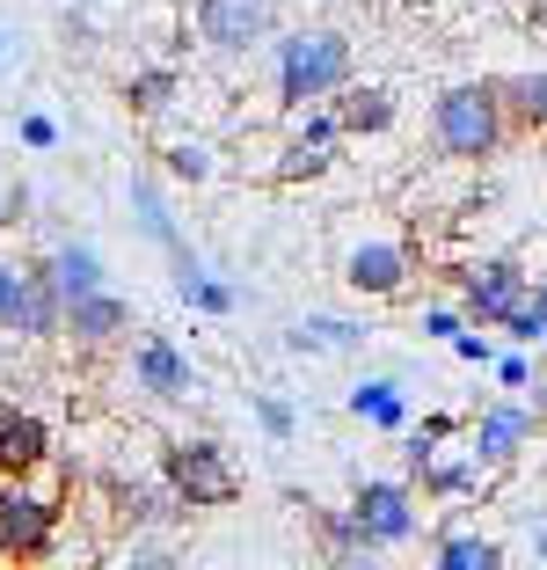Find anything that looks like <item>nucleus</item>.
Wrapping results in <instances>:
<instances>
[{"label": "nucleus", "mask_w": 547, "mask_h": 570, "mask_svg": "<svg viewBox=\"0 0 547 570\" xmlns=\"http://www.w3.org/2000/svg\"><path fill=\"white\" fill-rule=\"evenodd\" d=\"M132 381L153 403H190V395H198V366L176 352V336H139L132 344Z\"/></svg>", "instance_id": "obj_11"}, {"label": "nucleus", "mask_w": 547, "mask_h": 570, "mask_svg": "<svg viewBox=\"0 0 547 570\" xmlns=\"http://www.w3.org/2000/svg\"><path fill=\"white\" fill-rule=\"evenodd\" d=\"M497 102H504V118H511V132H547V67L540 73H504Z\"/></svg>", "instance_id": "obj_17"}, {"label": "nucleus", "mask_w": 547, "mask_h": 570, "mask_svg": "<svg viewBox=\"0 0 547 570\" xmlns=\"http://www.w3.org/2000/svg\"><path fill=\"white\" fill-rule=\"evenodd\" d=\"M110 512L125 527H168V520H182L176 490H168V483H132V475H110Z\"/></svg>", "instance_id": "obj_15"}, {"label": "nucleus", "mask_w": 547, "mask_h": 570, "mask_svg": "<svg viewBox=\"0 0 547 570\" xmlns=\"http://www.w3.org/2000/svg\"><path fill=\"white\" fill-rule=\"evenodd\" d=\"M446 344H452V352H460V358H475V366H489V358H497V344H489V336H481L475 322H467L460 336H446Z\"/></svg>", "instance_id": "obj_33"}, {"label": "nucleus", "mask_w": 547, "mask_h": 570, "mask_svg": "<svg viewBox=\"0 0 547 570\" xmlns=\"http://www.w3.org/2000/svg\"><path fill=\"white\" fill-rule=\"evenodd\" d=\"M256 424H263L270 439H292V403H278V395H256Z\"/></svg>", "instance_id": "obj_31"}, {"label": "nucleus", "mask_w": 547, "mask_h": 570, "mask_svg": "<svg viewBox=\"0 0 547 570\" xmlns=\"http://www.w3.org/2000/svg\"><path fill=\"white\" fill-rule=\"evenodd\" d=\"M22 307H30V271L0 264V330L8 336H22Z\"/></svg>", "instance_id": "obj_29"}, {"label": "nucleus", "mask_w": 547, "mask_h": 570, "mask_svg": "<svg viewBox=\"0 0 547 570\" xmlns=\"http://www.w3.org/2000/svg\"><path fill=\"white\" fill-rule=\"evenodd\" d=\"M307 512H315V534H321V549H329L344 570H365L372 556H380V549H372V534H365V527L350 520V504H344V512H321V504H307Z\"/></svg>", "instance_id": "obj_18"}, {"label": "nucleus", "mask_w": 547, "mask_h": 570, "mask_svg": "<svg viewBox=\"0 0 547 570\" xmlns=\"http://www.w3.org/2000/svg\"><path fill=\"white\" fill-rule=\"evenodd\" d=\"M59 498L30 490V475H0V563H44L59 549Z\"/></svg>", "instance_id": "obj_4"}, {"label": "nucleus", "mask_w": 547, "mask_h": 570, "mask_svg": "<svg viewBox=\"0 0 547 570\" xmlns=\"http://www.w3.org/2000/svg\"><path fill=\"white\" fill-rule=\"evenodd\" d=\"M460 330H467L460 307H424V336H460Z\"/></svg>", "instance_id": "obj_34"}, {"label": "nucleus", "mask_w": 547, "mask_h": 570, "mask_svg": "<svg viewBox=\"0 0 547 570\" xmlns=\"http://www.w3.org/2000/svg\"><path fill=\"white\" fill-rule=\"evenodd\" d=\"M161 483L176 490L182 512H227V504H241V490H249L219 439H168L161 446Z\"/></svg>", "instance_id": "obj_3"}, {"label": "nucleus", "mask_w": 547, "mask_h": 570, "mask_svg": "<svg viewBox=\"0 0 547 570\" xmlns=\"http://www.w3.org/2000/svg\"><path fill=\"white\" fill-rule=\"evenodd\" d=\"M438 570H504V541L489 534H438Z\"/></svg>", "instance_id": "obj_23"}, {"label": "nucleus", "mask_w": 547, "mask_h": 570, "mask_svg": "<svg viewBox=\"0 0 547 570\" xmlns=\"http://www.w3.org/2000/svg\"><path fill=\"white\" fill-rule=\"evenodd\" d=\"M0 45H8V37H0Z\"/></svg>", "instance_id": "obj_38"}, {"label": "nucleus", "mask_w": 547, "mask_h": 570, "mask_svg": "<svg viewBox=\"0 0 547 570\" xmlns=\"http://www.w3.org/2000/svg\"><path fill=\"white\" fill-rule=\"evenodd\" d=\"M533 556H547V520H533Z\"/></svg>", "instance_id": "obj_35"}, {"label": "nucleus", "mask_w": 547, "mask_h": 570, "mask_svg": "<svg viewBox=\"0 0 547 570\" xmlns=\"http://www.w3.org/2000/svg\"><path fill=\"white\" fill-rule=\"evenodd\" d=\"M161 168L176 176V184H212V176H219V154L205 147V139H176V147H161Z\"/></svg>", "instance_id": "obj_26"}, {"label": "nucleus", "mask_w": 547, "mask_h": 570, "mask_svg": "<svg viewBox=\"0 0 547 570\" xmlns=\"http://www.w3.org/2000/svg\"><path fill=\"white\" fill-rule=\"evenodd\" d=\"M168 256H176V293H182V301L205 307V315H233V301H241L233 285H219V278H212V271H205L190 249H168Z\"/></svg>", "instance_id": "obj_19"}, {"label": "nucleus", "mask_w": 547, "mask_h": 570, "mask_svg": "<svg viewBox=\"0 0 547 570\" xmlns=\"http://www.w3.org/2000/svg\"><path fill=\"white\" fill-rule=\"evenodd\" d=\"M409 483H424L431 498H481V490L497 483V469H481L467 446H424V453H409Z\"/></svg>", "instance_id": "obj_10"}, {"label": "nucleus", "mask_w": 547, "mask_h": 570, "mask_svg": "<svg viewBox=\"0 0 547 570\" xmlns=\"http://www.w3.org/2000/svg\"><path fill=\"white\" fill-rule=\"evenodd\" d=\"M350 520L372 534V549H401V541H416V483L365 475V483L350 490Z\"/></svg>", "instance_id": "obj_7"}, {"label": "nucleus", "mask_w": 547, "mask_h": 570, "mask_svg": "<svg viewBox=\"0 0 547 570\" xmlns=\"http://www.w3.org/2000/svg\"><path fill=\"white\" fill-rule=\"evenodd\" d=\"M176 96H182V67H139V73H125V110H132V118H161Z\"/></svg>", "instance_id": "obj_20"}, {"label": "nucleus", "mask_w": 547, "mask_h": 570, "mask_svg": "<svg viewBox=\"0 0 547 570\" xmlns=\"http://www.w3.org/2000/svg\"><path fill=\"white\" fill-rule=\"evenodd\" d=\"M132 205H139V227H147L161 249H182V235H176V219H168V205H161V190L147 184V176H132Z\"/></svg>", "instance_id": "obj_28"}, {"label": "nucleus", "mask_w": 547, "mask_h": 570, "mask_svg": "<svg viewBox=\"0 0 547 570\" xmlns=\"http://www.w3.org/2000/svg\"><path fill=\"white\" fill-rule=\"evenodd\" d=\"M350 410H358V417H372L380 432H401V424H409V403H401L395 381H358V387H350Z\"/></svg>", "instance_id": "obj_24"}, {"label": "nucleus", "mask_w": 547, "mask_h": 570, "mask_svg": "<svg viewBox=\"0 0 547 570\" xmlns=\"http://www.w3.org/2000/svg\"><path fill=\"white\" fill-rule=\"evenodd\" d=\"M416 278V249L409 242H350L344 249V285L365 301H401Z\"/></svg>", "instance_id": "obj_8"}, {"label": "nucleus", "mask_w": 547, "mask_h": 570, "mask_svg": "<svg viewBox=\"0 0 547 570\" xmlns=\"http://www.w3.org/2000/svg\"><path fill=\"white\" fill-rule=\"evenodd\" d=\"M540 293H547V285H540Z\"/></svg>", "instance_id": "obj_39"}, {"label": "nucleus", "mask_w": 547, "mask_h": 570, "mask_svg": "<svg viewBox=\"0 0 547 570\" xmlns=\"http://www.w3.org/2000/svg\"><path fill=\"white\" fill-rule=\"evenodd\" d=\"M16 132H22V147H37V154H51V147H59V125H51L44 110H22V118H16Z\"/></svg>", "instance_id": "obj_30"}, {"label": "nucleus", "mask_w": 547, "mask_h": 570, "mask_svg": "<svg viewBox=\"0 0 547 570\" xmlns=\"http://www.w3.org/2000/svg\"><path fill=\"white\" fill-rule=\"evenodd\" d=\"M44 278H51V293H59V307H67V301H81V293L102 285V256L88 249V242H67V249L44 256Z\"/></svg>", "instance_id": "obj_16"}, {"label": "nucleus", "mask_w": 547, "mask_h": 570, "mask_svg": "<svg viewBox=\"0 0 547 570\" xmlns=\"http://www.w3.org/2000/svg\"><path fill=\"white\" fill-rule=\"evenodd\" d=\"M526 271L511 264V256H481V264L460 271V315L475 322V330H497L504 315L518 307V293H526Z\"/></svg>", "instance_id": "obj_9"}, {"label": "nucleus", "mask_w": 547, "mask_h": 570, "mask_svg": "<svg viewBox=\"0 0 547 570\" xmlns=\"http://www.w3.org/2000/svg\"><path fill=\"white\" fill-rule=\"evenodd\" d=\"M350 81V37L344 30H285L278 37V110L329 102Z\"/></svg>", "instance_id": "obj_2"}, {"label": "nucleus", "mask_w": 547, "mask_h": 570, "mask_svg": "<svg viewBox=\"0 0 547 570\" xmlns=\"http://www.w3.org/2000/svg\"><path fill=\"white\" fill-rule=\"evenodd\" d=\"M533 432H540V417H533V403H481L475 417H467V439L460 446L475 453L481 469H518L526 461V446H533Z\"/></svg>", "instance_id": "obj_6"}, {"label": "nucleus", "mask_w": 547, "mask_h": 570, "mask_svg": "<svg viewBox=\"0 0 547 570\" xmlns=\"http://www.w3.org/2000/svg\"><path fill=\"white\" fill-rule=\"evenodd\" d=\"M8 219H16V205H8V198H0V227H8Z\"/></svg>", "instance_id": "obj_36"}, {"label": "nucleus", "mask_w": 547, "mask_h": 570, "mask_svg": "<svg viewBox=\"0 0 547 570\" xmlns=\"http://www.w3.org/2000/svg\"><path fill=\"white\" fill-rule=\"evenodd\" d=\"M125 330H132V307L117 301L110 285H96V293L59 307V336H73V352H110Z\"/></svg>", "instance_id": "obj_12"}, {"label": "nucleus", "mask_w": 547, "mask_h": 570, "mask_svg": "<svg viewBox=\"0 0 547 570\" xmlns=\"http://www.w3.org/2000/svg\"><path fill=\"white\" fill-rule=\"evenodd\" d=\"M30 307H22V336H59V293L44 278V256H30Z\"/></svg>", "instance_id": "obj_25"}, {"label": "nucleus", "mask_w": 547, "mask_h": 570, "mask_svg": "<svg viewBox=\"0 0 547 570\" xmlns=\"http://www.w3.org/2000/svg\"><path fill=\"white\" fill-rule=\"evenodd\" d=\"M497 330L511 336V344H540V336H547V293H540V285H526V293H518V307L497 322Z\"/></svg>", "instance_id": "obj_27"}, {"label": "nucleus", "mask_w": 547, "mask_h": 570, "mask_svg": "<svg viewBox=\"0 0 547 570\" xmlns=\"http://www.w3.org/2000/svg\"><path fill=\"white\" fill-rule=\"evenodd\" d=\"M51 461V424L22 403H0V475H37Z\"/></svg>", "instance_id": "obj_14"}, {"label": "nucleus", "mask_w": 547, "mask_h": 570, "mask_svg": "<svg viewBox=\"0 0 547 570\" xmlns=\"http://www.w3.org/2000/svg\"><path fill=\"white\" fill-rule=\"evenodd\" d=\"M358 322H344V315H299L292 330H285V344L292 352H358Z\"/></svg>", "instance_id": "obj_21"}, {"label": "nucleus", "mask_w": 547, "mask_h": 570, "mask_svg": "<svg viewBox=\"0 0 547 570\" xmlns=\"http://www.w3.org/2000/svg\"><path fill=\"white\" fill-rule=\"evenodd\" d=\"M489 366H497V381H504V387H518V395H526V381H533V358H526V344H518V352H497Z\"/></svg>", "instance_id": "obj_32"}, {"label": "nucleus", "mask_w": 547, "mask_h": 570, "mask_svg": "<svg viewBox=\"0 0 547 570\" xmlns=\"http://www.w3.org/2000/svg\"><path fill=\"white\" fill-rule=\"evenodd\" d=\"M329 110H336V132H344V139L395 132V88H387V81H344L329 96Z\"/></svg>", "instance_id": "obj_13"}, {"label": "nucleus", "mask_w": 547, "mask_h": 570, "mask_svg": "<svg viewBox=\"0 0 547 570\" xmlns=\"http://www.w3.org/2000/svg\"><path fill=\"white\" fill-rule=\"evenodd\" d=\"M336 168V147H315V139H299V132H285V147H278V184H321Z\"/></svg>", "instance_id": "obj_22"}, {"label": "nucleus", "mask_w": 547, "mask_h": 570, "mask_svg": "<svg viewBox=\"0 0 547 570\" xmlns=\"http://www.w3.org/2000/svg\"><path fill=\"white\" fill-rule=\"evenodd\" d=\"M73 8H96V0H73Z\"/></svg>", "instance_id": "obj_37"}, {"label": "nucleus", "mask_w": 547, "mask_h": 570, "mask_svg": "<svg viewBox=\"0 0 547 570\" xmlns=\"http://www.w3.org/2000/svg\"><path fill=\"white\" fill-rule=\"evenodd\" d=\"M190 22H198L205 51H219V59H249V51L270 45V30H278V0H198Z\"/></svg>", "instance_id": "obj_5"}, {"label": "nucleus", "mask_w": 547, "mask_h": 570, "mask_svg": "<svg viewBox=\"0 0 547 570\" xmlns=\"http://www.w3.org/2000/svg\"><path fill=\"white\" fill-rule=\"evenodd\" d=\"M504 139H511V118H504V102H497V81H452L431 102V147L446 161L481 168L504 154Z\"/></svg>", "instance_id": "obj_1"}]
</instances>
